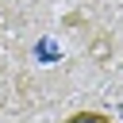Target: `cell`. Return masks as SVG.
<instances>
[{
  "label": "cell",
  "mask_w": 123,
  "mask_h": 123,
  "mask_svg": "<svg viewBox=\"0 0 123 123\" xmlns=\"http://www.w3.org/2000/svg\"><path fill=\"white\" fill-rule=\"evenodd\" d=\"M65 123H111V119H108L104 111H73Z\"/></svg>",
  "instance_id": "6da1fadb"
}]
</instances>
